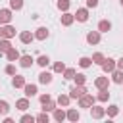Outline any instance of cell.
Instances as JSON below:
<instances>
[{
	"label": "cell",
	"mask_w": 123,
	"mask_h": 123,
	"mask_svg": "<svg viewBox=\"0 0 123 123\" xmlns=\"http://www.w3.org/2000/svg\"><path fill=\"white\" fill-rule=\"evenodd\" d=\"M73 21H75V13H69V12H63V13H62V25H63V27L73 25Z\"/></svg>",
	"instance_id": "9c48e42d"
},
{
	"label": "cell",
	"mask_w": 123,
	"mask_h": 123,
	"mask_svg": "<svg viewBox=\"0 0 123 123\" xmlns=\"http://www.w3.org/2000/svg\"><path fill=\"white\" fill-rule=\"evenodd\" d=\"M65 71V63L63 62H56L54 63V73H63Z\"/></svg>",
	"instance_id": "d590c367"
},
{
	"label": "cell",
	"mask_w": 123,
	"mask_h": 123,
	"mask_svg": "<svg viewBox=\"0 0 123 123\" xmlns=\"http://www.w3.org/2000/svg\"><path fill=\"white\" fill-rule=\"evenodd\" d=\"M37 63H38L40 67H46V65L50 63V58H48V56H38V58H37Z\"/></svg>",
	"instance_id": "836d02e7"
},
{
	"label": "cell",
	"mask_w": 123,
	"mask_h": 123,
	"mask_svg": "<svg viewBox=\"0 0 123 123\" xmlns=\"http://www.w3.org/2000/svg\"><path fill=\"white\" fill-rule=\"evenodd\" d=\"M106 58H104V54L102 52H96V54H92V63H98V65H102V62H104Z\"/></svg>",
	"instance_id": "4dcf8cb0"
},
{
	"label": "cell",
	"mask_w": 123,
	"mask_h": 123,
	"mask_svg": "<svg viewBox=\"0 0 123 123\" xmlns=\"http://www.w3.org/2000/svg\"><path fill=\"white\" fill-rule=\"evenodd\" d=\"M115 67L123 71V58H119V60H115Z\"/></svg>",
	"instance_id": "b9f144b4"
},
{
	"label": "cell",
	"mask_w": 123,
	"mask_h": 123,
	"mask_svg": "<svg viewBox=\"0 0 123 123\" xmlns=\"http://www.w3.org/2000/svg\"><path fill=\"white\" fill-rule=\"evenodd\" d=\"M2 37H4V38H13V37H15V27H12L10 23L4 25V27H2Z\"/></svg>",
	"instance_id": "7c38bea8"
},
{
	"label": "cell",
	"mask_w": 123,
	"mask_h": 123,
	"mask_svg": "<svg viewBox=\"0 0 123 123\" xmlns=\"http://www.w3.org/2000/svg\"><path fill=\"white\" fill-rule=\"evenodd\" d=\"M0 38H2V27H0Z\"/></svg>",
	"instance_id": "7bdbcfd3"
},
{
	"label": "cell",
	"mask_w": 123,
	"mask_h": 123,
	"mask_svg": "<svg viewBox=\"0 0 123 123\" xmlns=\"http://www.w3.org/2000/svg\"><path fill=\"white\" fill-rule=\"evenodd\" d=\"M106 113H108V117H111V119H113V117L119 113V106H115V104L108 106V108H106Z\"/></svg>",
	"instance_id": "484cf974"
},
{
	"label": "cell",
	"mask_w": 123,
	"mask_h": 123,
	"mask_svg": "<svg viewBox=\"0 0 123 123\" xmlns=\"http://www.w3.org/2000/svg\"><path fill=\"white\" fill-rule=\"evenodd\" d=\"M75 69L73 67H65V71H63V79H67V81H73V77H75Z\"/></svg>",
	"instance_id": "f1b7e54d"
},
{
	"label": "cell",
	"mask_w": 123,
	"mask_h": 123,
	"mask_svg": "<svg viewBox=\"0 0 123 123\" xmlns=\"http://www.w3.org/2000/svg\"><path fill=\"white\" fill-rule=\"evenodd\" d=\"M33 63H35V60L31 58V54H23V56L19 58V65H21V67H25V69H27V67H31Z\"/></svg>",
	"instance_id": "4fadbf2b"
},
{
	"label": "cell",
	"mask_w": 123,
	"mask_h": 123,
	"mask_svg": "<svg viewBox=\"0 0 123 123\" xmlns=\"http://www.w3.org/2000/svg\"><path fill=\"white\" fill-rule=\"evenodd\" d=\"M23 90H25V96H27V98H33V96H37V92H38L37 85H25Z\"/></svg>",
	"instance_id": "d6986e66"
},
{
	"label": "cell",
	"mask_w": 123,
	"mask_h": 123,
	"mask_svg": "<svg viewBox=\"0 0 123 123\" xmlns=\"http://www.w3.org/2000/svg\"><path fill=\"white\" fill-rule=\"evenodd\" d=\"M56 6H58V10H60V12H67V10H69V6H71V2H69V0H58V4H56Z\"/></svg>",
	"instance_id": "83f0119b"
},
{
	"label": "cell",
	"mask_w": 123,
	"mask_h": 123,
	"mask_svg": "<svg viewBox=\"0 0 123 123\" xmlns=\"http://www.w3.org/2000/svg\"><path fill=\"white\" fill-rule=\"evenodd\" d=\"M86 42L88 44H98L100 42V31H88L86 33Z\"/></svg>",
	"instance_id": "30bf717a"
},
{
	"label": "cell",
	"mask_w": 123,
	"mask_h": 123,
	"mask_svg": "<svg viewBox=\"0 0 123 123\" xmlns=\"http://www.w3.org/2000/svg\"><path fill=\"white\" fill-rule=\"evenodd\" d=\"M4 71H6V75H12V77H13V75H15V65H13V63H8Z\"/></svg>",
	"instance_id": "f35d334b"
},
{
	"label": "cell",
	"mask_w": 123,
	"mask_h": 123,
	"mask_svg": "<svg viewBox=\"0 0 123 123\" xmlns=\"http://www.w3.org/2000/svg\"><path fill=\"white\" fill-rule=\"evenodd\" d=\"M115 69V60L113 58H106L104 62H102V71L104 73H111Z\"/></svg>",
	"instance_id": "277c9868"
},
{
	"label": "cell",
	"mask_w": 123,
	"mask_h": 123,
	"mask_svg": "<svg viewBox=\"0 0 123 123\" xmlns=\"http://www.w3.org/2000/svg\"><path fill=\"white\" fill-rule=\"evenodd\" d=\"M94 102H96V98L86 92V94H83V96L79 98V108H88V110H90V106H94Z\"/></svg>",
	"instance_id": "7a4b0ae2"
},
{
	"label": "cell",
	"mask_w": 123,
	"mask_h": 123,
	"mask_svg": "<svg viewBox=\"0 0 123 123\" xmlns=\"http://www.w3.org/2000/svg\"><path fill=\"white\" fill-rule=\"evenodd\" d=\"M90 115L94 119H102L106 115V108H102V106H90Z\"/></svg>",
	"instance_id": "5b68a950"
},
{
	"label": "cell",
	"mask_w": 123,
	"mask_h": 123,
	"mask_svg": "<svg viewBox=\"0 0 123 123\" xmlns=\"http://www.w3.org/2000/svg\"><path fill=\"white\" fill-rule=\"evenodd\" d=\"M98 6V0H86V8H96Z\"/></svg>",
	"instance_id": "60d3db41"
},
{
	"label": "cell",
	"mask_w": 123,
	"mask_h": 123,
	"mask_svg": "<svg viewBox=\"0 0 123 123\" xmlns=\"http://www.w3.org/2000/svg\"><path fill=\"white\" fill-rule=\"evenodd\" d=\"M12 8H2L0 10V25H8L12 21Z\"/></svg>",
	"instance_id": "3957f363"
},
{
	"label": "cell",
	"mask_w": 123,
	"mask_h": 123,
	"mask_svg": "<svg viewBox=\"0 0 123 123\" xmlns=\"http://www.w3.org/2000/svg\"><path fill=\"white\" fill-rule=\"evenodd\" d=\"M119 4H121V6H123V0H119Z\"/></svg>",
	"instance_id": "ee69618b"
},
{
	"label": "cell",
	"mask_w": 123,
	"mask_h": 123,
	"mask_svg": "<svg viewBox=\"0 0 123 123\" xmlns=\"http://www.w3.org/2000/svg\"><path fill=\"white\" fill-rule=\"evenodd\" d=\"M67 119L73 121V123H77V121L81 119V113H79L75 108H69V110H67Z\"/></svg>",
	"instance_id": "7402d4cb"
},
{
	"label": "cell",
	"mask_w": 123,
	"mask_h": 123,
	"mask_svg": "<svg viewBox=\"0 0 123 123\" xmlns=\"http://www.w3.org/2000/svg\"><path fill=\"white\" fill-rule=\"evenodd\" d=\"M10 8L15 10V12L21 10V8H23V0H10Z\"/></svg>",
	"instance_id": "e575fe53"
},
{
	"label": "cell",
	"mask_w": 123,
	"mask_h": 123,
	"mask_svg": "<svg viewBox=\"0 0 123 123\" xmlns=\"http://www.w3.org/2000/svg\"><path fill=\"white\" fill-rule=\"evenodd\" d=\"M6 58H8V62H19V58H21V54H19V50L17 48H10L8 52H6Z\"/></svg>",
	"instance_id": "8fae6325"
},
{
	"label": "cell",
	"mask_w": 123,
	"mask_h": 123,
	"mask_svg": "<svg viewBox=\"0 0 123 123\" xmlns=\"http://www.w3.org/2000/svg\"><path fill=\"white\" fill-rule=\"evenodd\" d=\"M38 83L40 85H50L52 83V73L50 71H40L38 73Z\"/></svg>",
	"instance_id": "5bb4252c"
},
{
	"label": "cell",
	"mask_w": 123,
	"mask_h": 123,
	"mask_svg": "<svg viewBox=\"0 0 123 123\" xmlns=\"http://www.w3.org/2000/svg\"><path fill=\"white\" fill-rule=\"evenodd\" d=\"M110 29H111V23H110L108 19H102V21L98 23V31H100V33H108Z\"/></svg>",
	"instance_id": "cb8c5ba5"
},
{
	"label": "cell",
	"mask_w": 123,
	"mask_h": 123,
	"mask_svg": "<svg viewBox=\"0 0 123 123\" xmlns=\"http://www.w3.org/2000/svg\"><path fill=\"white\" fill-rule=\"evenodd\" d=\"M12 85H13L15 88H23L27 83H25V77H23V75H17V73H15L13 79H12Z\"/></svg>",
	"instance_id": "ac0fdd59"
},
{
	"label": "cell",
	"mask_w": 123,
	"mask_h": 123,
	"mask_svg": "<svg viewBox=\"0 0 123 123\" xmlns=\"http://www.w3.org/2000/svg\"><path fill=\"white\" fill-rule=\"evenodd\" d=\"M52 113H54V119H56L58 123H62V121H65V119H67V111H65V110H62V108H56Z\"/></svg>",
	"instance_id": "2e32d148"
},
{
	"label": "cell",
	"mask_w": 123,
	"mask_h": 123,
	"mask_svg": "<svg viewBox=\"0 0 123 123\" xmlns=\"http://www.w3.org/2000/svg\"><path fill=\"white\" fill-rule=\"evenodd\" d=\"M19 40H21L23 44H31V42L35 40V33H31V31H21V33H19Z\"/></svg>",
	"instance_id": "8992f818"
},
{
	"label": "cell",
	"mask_w": 123,
	"mask_h": 123,
	"mask_svg": "<svg viewBox=\"0 0 123 123\" xmlns=\"http://www.w3.org/2000/svg\"><path fill=\"white\" fill-rule=\"evenodd\" d=\"M56 106H58V102H54V100H50V102H46V104H42V111H54V110H56Z\"/></svg>",
	"instance_id": "f546056e"
},
{
	"label": "cell",
	"mask_w": 123,
	"mask_h": 123,
	"mask_svg": "<svg viewBox=\"0 0 123 123\" xmlns=\"http://www.w3.org/2000/svg\"><path fill=\"white\" fill-rule=\"evenodd\" d=\"M12 48V42H10V38H0V54H6L8 50Z\"/></svg>",
	"instance_id": "603a6c76"
},
{
	"label": "cell",
	"mask_w": 123,
	"mask_h": 123,
	"mask_svg": "<svg viewBox=\"0 0 123 123\" xmlns=\"http://www.w3.org/2000/svg\"><path fill=\"white\" fill-rule=\"evenodd\" d=\"M73 81H75V85H85V81H86V75H85V73H75Z\"/></svg>",
	"instance_id": "1f68e13d"
},
{
	"label": "cell",
	"mask_w": 123,
	"mask_h": 123,
	"mask_svg": "<svg viewBox=\"0 0 123 123\" xmlns=\"http://www.w3.org/2000/svg\"><path fill=\"white\" fill-rule=\"evenodd\" d=\"M83 69H86V67H90L92 65V58H86V56H83V58H79V62H77Z\"/></svg>",
	"instance_id": "4316f807"
},
{
	"label": "cell",
	"mask_w": 123,
	"mask_h": 123,
	"mask_svg": "<svg viewBox=\"0 0 123 123\" xmlns=\"http://www.w3.org/2000/svg\"><path fill=\"white\" fill-rule=\"evenodd\" d=\"M75 19L81 21V23L88 21V10H86V8H79V10L75 12Z\"/></svg>",
	"instance_id": "ba28073f"
},
{
	"label": "cell",
	"mask_w": 123,
	"mask_h": 123,
	"mask_svg": "<svg viewBox=\"0 0 123 123\" xmlns=\"http://www.w3.org/2000/svg\"><path fill=\"white\" fill-rule=\"evenodd\" d=\"M56 102H58V106H62V108H67V106H69V102H71V96H69V94H60Z\"/></svg>",
	"instance_id": "44dd1931"
},
{
	"label": "cell",
	"mask_w": 123,
	"mask_h": 123,
	"mask_svg": "<svg viewBox=\"0 0 123 123\" xmlns=\"http://www.w3.org/2000/svg\"><path fill=\"white\" fill-rule=\"evenodd\" d=\"M21 123H33V121H37V117H33V115H29V113H25V115H21V119H19Z\"/></svg>",
	"instance_id": "74e56055"
},
{
	"label": "cell",
	"mask_w": 123,
	"mask_h": 123,
	"mask_svg": "<svg viewBox=\"0 0 123 123\" xmlns=\"http://www.w3.org/2000/svg\"><path fill=\"white\" fill-rule=\"evenodd\" d=\"M15 108L19 110V111H27L29 108H31V104H29V98L25 96V98H19L17 102H15Z\"/></svg>",
	"instance_id": "9a60e30c"
},
{
	"label": "cell",
	"mask_w": 123,
	"mask_h": 123,
	"mask_svg": "<svg viewBox=\"0 0 123 123\" xmlns=\"http://www.w3.org/2000/svg\"><path fill=\"white\" fill-rule=\"evenodd\" d=\"M48 35H50V33H48L46 27H38V29L35 31V38H37V40H46Z\"/></svg>",
	"instance_id": "e0dca14e"
},
{
	"label": "cell",
	"mask_w": 123,
	"mask_h": 123,
	"mask_svg": "<svg viewBox=\"0 0 123 123\" xmlns=\"http://www.w3.org/2000/svg\"><path fill=\"white\" fill-rule=\"evenodd\" d=\"M96 100H98V102H108V100H110V90H108V88H102V90L98 92Z\"/></svg>",
	"instance_id": "d4e9b609"
},
{
	"label": "cell",
	"mask_w": 123,
	"mask_h": 123,
	"mask_svg": "<svg viewBox=\"0 0 123 123\" xmlns=\"http://www.w3.org/2000/svg\"><path fill=\"white\" fill-rule=\"evenodd\" d=\"M111 81H113V83H117V85H123V71L115 67V69L111 71Z\"/></svg>",
	"instance_id": "ffe728a7"
},
{
	"label": "cell",
	"mask_w": 123,
	"mask_h": 123,
	"mask_svg": "<svg viewBox=\"0 0 123 123\" xmlns=\"http://www.w3.org/2000/svg\"><path fill=\"white\" fill-rule=\"evenodd\" d=\"M83 94H86L85 85H75V86H71V88H69V96H71V100H79Z\"/></svg>",
	"instance_id": "6da1fadb"
},
{
	"label": "cell",
	"mask_w": 123,
	"mask_h": 123,
	"mask_svg": "<svg viewBox=\"0 0 123 123\" xmlns=\"http://www.w3.org/2000/svg\"><path fill=\"white\" fill-rule=\"evenodd\" d=\"M38 100H40V104H46V102H50V100H52V96L46 92V94H40V96H38Z\"/></svg>",
	"instance_id": "ab89813d"
},
{
	"label": "cell",
	"mask_w": 123,
	"mask_h": 123,
	"mask_svg": "<svg viewBox=\"0 0 123 123\" xmlns=\"http://www.w3.org/2000/svg\"><path fill=\"white\" fill-rule=\"evenodd\" d=\"M94 86H96L98 90L110 88V79H108V77H96V79H94Z\"/></svg>",
	"instance_id": "52a82bcc"
},
{
	"label": "cell",
	"mask_w": 123,
	"mask_h": 123,
	"mask_svg": "<svg viewBox=\"0 0 123 123\" xmlns=\"http://www.w3.org/2000/svg\"><path fill=\"white\" fill-rule=\"evenodd\" d=\"M48 119H50V117H48V111H42V113L37 115V121H38V123H48Z\"/></svg>",
	"instance_id": "8d00e7d4"
},
{
	"label": "cell",
	"mask_w": 123,
	"mask_h": 123,
	"mask_svg": "<svg viewBox=\"0 0 123 123\" xmlns=\"http://www.w3.org/2000/svg\"><path fill=\"white\" fill-rule=\"evenodd\" d=\"M8 111H10V104L6 100H0V115H8Z\"/></svg>",
	"instance_id": "d6a6232c"
}]
</instances>
